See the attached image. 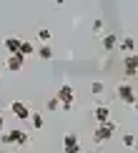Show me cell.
<instances>
[{"label": "cell", "mask_w": 138, "mask_h": 153, "mask_svg": "<svg viewBox=\"0 0 138 153\" xmlns=\"http://www.w3.org/2000/svg\"><path fill=\"white\" fill-rule=\"evenodd\" d=\"M100 43H103L105 50H116V45H118V35H116V33H105L103 38H100Z\"/></svg>", "instance_id": "30bf717a"}, {"label": "cell", "mask_w": 138, "mask_h": 153, "mask_svg": "<svg viewBox=\"0 0 138 153\" xmlns=\"http://www.w3.org/2000/svg\"><path fill=\"white\" fill-rule=\"evenodd\" d=\"M123 71H125V75H128V78H136V73H138V58H136V55H125Z\"/></svg>", "instance_id": "ba28073f"}, {"label": "cell", "mask_w": 138, "mask_h": 153, "mask_svg": "<svg viewBox=\"0 0 138 153\" xmlns=\"http://www.w3.org/2000/svg\"><path fill=\"white\" fill-rule=\"evenodd\" d=\"M103 91H105V83L103 80H93L91 83V93L93 95H103Z\"/></svg>", "instance_id": "9a60e30c"}, {"label": "cell", "mask_w": 138, "mask_h": 153, "mask_svg": "<svg viewBox=\"0 0 138 153\" xmlns=\"http://www.w3.org/2000/svg\"><path fill=\"white\" fill-rule=\"evenodd\" d=\"M93 30H96V33H100V30H103V20H96V23H93Z\"/></svg>", "instance_id": "44dd1931"}, {"label": "cell", "mask_w": 138, "mask_h": 153, "mask_svg": "<svg viewBox=\"0 0 138 153\" xmlns=\"http://www.w3.org/2000/svg\"><path fill=\"white\" fill-rule=\"evenodd\" d=\"M3 131H5V118L0 116V133H3Z\"/></svg>", "instance_id": "7402d4cb"}, {"label": "cell", "mask_w": 138, "mask_h": 153, "mask_svg": "<svg viewBox=\"0 0 138 153\" xmlns=\"http://www.w3.org/2000/svg\"><path fill=\"white\" fill-rule=\"evenodd\" d=\"M35 53H38V58H40V60H50V58H53V48H50V45L35 48Z\"/></svg>", "instance_id": "5bb4252c"}, {"label": "cell", "mask_w": 138, "mask_h": 153, "mask_svg": "<svg viewBox=\"0 0 138 153\" xmlns=\"http://www.w3.org/2000/svg\"><path fill=\"white\" fill-rule=\"evenodd\" d=\"M55 100L60 103V111H73V105H75V91H73V85H68V83H63V85L58 88V93H55Z\"/></svg>", "instance_id": "6da1fadb"}, {"label": "cell", "mask_w": 138, "mask_h": 153, "mask_svg": "<svg viewBox=\"0 0 138 153\" xmlns=\"http://www.w3.org/2000/svg\"><path fill=\"white\" fill-rule=\"evenodd\" d=\"M118 100H123L125 105H136V88H133V83H121V85H118Z\"/></svg>", "instance_id": "3957f363"}, {"label": "cell", "mask_w": 138, "mask_h": 153, "mask_svg": "<svg viewBox=\"0 0 138 153\" xmlns=\"http://www.w3.org/2000/svg\"><path fill=\"white\" fill-rule=\"evenodd\" d=\"M35 53V45L30 40H20V48H18V55H23V58H28V55Z\"/></svg>", "instance_id": "8fae6325"}, {"label": "cell", "mask_w": 138, "mask_h": 153, "mask_svg": "<svg viewBox=\"0 0 138 153\" xmlns=\"http://www.w3.org/2000/svg\"><path fill=\"white\" fill-rule=\"evenodd\" d=\"M93 118H96V123H108L111 120V105H105V103H98L96 108H93Z\"/></svg>", "instance_id": "8992f818"}, {"label": "cell", "mask_w": 138, "mask_h": 153, "mask_svg": "<svg viewBox=\"0 0 138 153\" xmlns=\"http://www.w3.org/2000/svg\"><path fill=\"white\" fill-rule=\"evenodd\" d=\"M28 143H30V136H28L25 131H20V128H18V138H15V146H23V148H25Z\"/></svg>", "instance_id": "2e32d148"}, {"label": "cell", "mask_w": 138, "mask_h": 153, "mask_svg": "<svg viewBox=\"0 0 138 153\" xmlns=\"http://www.w3.org/2000/svg\"><path fill=\"white\" fill-rule=\"evenodd\" d=\"M45 108H48V111H60V103L55 100V95H53V98H50L48 103H45Z\"/></svg>", "instance_id": "ffe728a7"}, {"label": "cell", "mask_w": 138, "mask_h": 153, "mask_svg": "<svg viewBox=\"0 0 138 153\" xmlns=\"http://www.w3.org/2000/svg\"><path fill=\"white\" fill-rule=\"evenodd\" d=\"M123 146H128V148L136 146V136H133V133H125V136H123Z\"/></svg>", "instance_id": "d6986e66"}, {"label": "cell", "mask_w": 138, "mask_h": 153, "mask_svg": "<svg viewBox=\"0 0 138 153\" xmlns=\"http://www.w3.org/2000/svg\"><path fill=\"white\" fill-rule=\"evenodd\" d=\"M30 123H33V128H35V131H40L45 120H43V116H40V113H30Z\"/></svg>", "instance_id": "e0dca14e"}, {"label": "cell", "mask_w": 138, "mask_h": 153, "mask_svg": "<svg viewBox=\"0 0 138 153\" xmlns=\"http://www.w3.org/2000/svg\"><path fill=\"white\" fill-rule=\"evenodd\" d=\"M18 48H20V38H5V50H8V55H15Z\"/></svg>", "instance_id": "4fadbf2b"}, {"label": "cell", "mask_w": 138, "mask_h": 153, "mask_svg": "<svg viewBox=\"0 0 138 153\" xmlns=\"http://www.w3.org/2000/svg\"><path fill=\"white\" fill-rule=\"evenodd\" d=\"M10 111H13V116H15L18 120H30V113H33L25 100H13V103H10Z\"/></svg>", "instance_id": "277c9868"}, {"label": "cell", "mask_w": 138, "mask_h": 153, "mask_svg": "<svg viewBox=\"0 0 138 153\" xmlns=\"http://www.w3.org/2000/svg\"><path fill=\"white\" fill-rule=\"evenodd\" d=\"M15 138H18V128L0 133V143H5V146H13V143H15Z\"/></svg>", "instance_id": "7c38bea8"}, {"label": "cell", "mask_w": 138, "mask_h": 153, "mask_svg": "<svg viewBox=\"0 0 138 153\" xmlns=\"http://www.w3.org/2000/svg\"><path fill=\"white\" fill-rule=\"evenodd\" d=\"M5 68H8V71L10 73H18V71H23V68H25V58H23V55H8V60H5Z\"/></svg>", "instance_id": "52a82bcc"}, {"label": "cell", "mask_w": 138, "mask_h": 153, "mask_svg": "<svg viewBox=\"0 0 138 153\" xmlns=\"http://www.w3.org/2000/svg\"><path fill=\"white\" fill-rule=\"evenodd\" d=\"M63 153H80V141L75 133H65L63 136Z\"/></svg>", "instance_id": "5b68a950"}, {"label": "cell", "mask_w": 138, "mask_h": 153, "mask_svg": "<svg viewBox=\"0 0 138 153\" xmlns=\"http://www.w3.org/2000/svg\"><path fill=\"white\" fill-rule=\"evenodd\" d=\"M118 50H123V53H128V55H136V38L133 35H128V38H123V40H118Z\"/></svg>", "instance_id": "9c48e42d"}, {"label": "cell", "mask_w": 138, "mask_h": 153, "mask_svg": "<svg viewBox=\"0 0 138 153\" xmlns=\"http://www.w3.org/2000/svg\"><path fill=\"white\" fill-rule=\"evenodd\" d=\"M38 40H43V45H48V40H50V30L40 28V30H38Z\"/></svg>", "instance_id": "ac0fdd59"}, {"label": "cell", "mask_w": 138, "mask_h": 153, "mask_svg": "<svg viewBox=\"0 0 138 153\" xmlns=\"http://www.w3.org/2000/svg\"><path fill=\"white\" fill-rule=\"evenodd\" d=\"M113 133H116V123H113V120H108V123H100L98 128H96V133H93V143L100 146V143L111 141Z\"/></svg>", "instance_id": "7a4b0ae2"}]
</instances>
